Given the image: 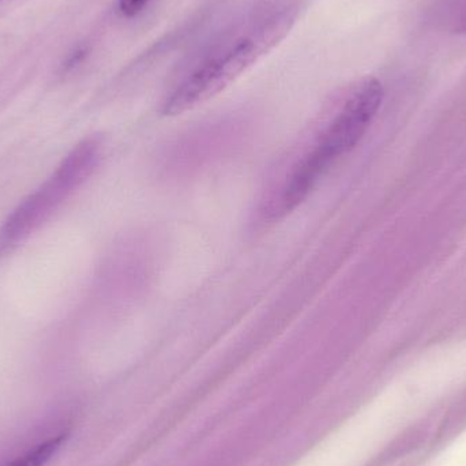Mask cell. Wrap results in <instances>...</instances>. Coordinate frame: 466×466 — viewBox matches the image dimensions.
<instances>
[{"label":"cell","instance_id":"cell-1","mask_svg":"<svg viewBox=\"0 0 466 466\" xmlns=\"http://www.w3.org/2000/svg\"><path fill=\"white\" fill-rule=\"evenodd\" d=\"M296 15V8L288 5L258 21L246 35L205 60L187 78L183 79L164 100L161 114L177 116L223 92L244 71L284 40L295 24Z\"/></svg>","mask_w":466,"mask_h":466},{"label":"cell","instance_id":"cell-2","mask_svg":"<svg viewBox=\"0 0 466 466\" xmlns=\"http://www.w3.org/2000/svg\"><path fill=\"white\" fill-rule=\"evenodd\" d=\"M383 95L382 84L374 76L359 81L311 147L293 164L296 171L318 185L334 161L350 153L363 138L382 106Z\"/></svg>","mask_w":466,"mask_h":466},{"label":"cell","instance_id":"cell-3","mask_svg":"<svg viewBox=\"0 0 466 466\" xmlns=\"http://www.w3.org/2000/svg\"><path fill=\"white\" fill-rule=\"evenodd\" d=\"M100 138H87L76 145L57 167L55 174L24 204L19 205L0 231V244L15 243L37 228L92 175L101 158Z\"/></svg>","mask_w":466,"mask_h":466},{"label":"cell","instance_id":"cell-4","mask_svg":"<svg viewBox=\"0 0 466 466\" xmlns=\"http://www.w3.org/2000/svg\"><path fill=\"white\" fill-rule=\"evenodd\" d=\"M60 442H62V437L51 438L7 466H44L59 449Z\"/></svg>","mask_w":466,"mask_h":466},{"label":"cell","instance_id":"cell-5","mask_svg":"<svg viewBox=\"0 0 466 466\" xmlns=\"http://www.w3.org/2000/svg\"><path fill=\"white\" fill-rule=\"evenodd\" d=\"M149 2L150 0H119V10L123 15L130 18L141 13Z\"/></svg>","mask_w":466,"mask_h":466},{"label":"cell","instance_id":"cell-6","mask_svg":"<svg viewBox=\"0 0 466 466\" xmlns=\"http://www.w3.org/2000/svg\"><path fill=\"white\" fill-rule=\"evenodd\" d=\"M456 30L459 33H466V10L460 18L459 25L456 26Z\"/></svg>","mask_w":466,"mask_h":466}]
</instances>
